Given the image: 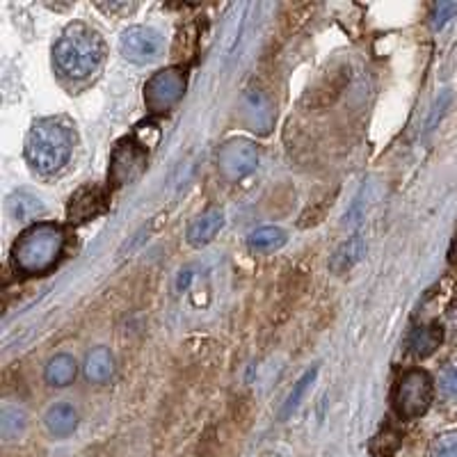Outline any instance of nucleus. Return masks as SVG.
<instances>
[{
	"label": "nucleus",
	"mask_w": 457,
	"mask_h": 457,
	"mask_svg": "<svg viewBox=\"0 0 457 457\" xmlns=\"http://www.w3.org/2000/svg\"><path fill=\"white\" fill-rule=\"evenodd\" d=\"M57 69L73 80H83L101 67L105 57V44L94 28L85 23H71L53 48Z\"/></svg>",
	"instance_id": "nucleus-1"
},
{
	"label": "nucleus",
	"mask_w": 457,
	"mask_h": 457,
	"mask_svg": "<svg viewBox=\"0 0 457 457\" xmlns=\"http://www.w3.org/2000/svg\"><path fill=\"white\" fill-rule=\"evenodd\" d=\"M73 151L69 126L57 120H39L26 137V158L39 174H55L67 165Z\"/></svg>",
	"instance_id": "nucleus-2"
},
{
	"label": "nucleus",
	"mask_w": 457,
	"mask_h": 457,
	"mask_svg": "<svg viewBox=\"0 0 457 457\" xmlns=\"http://www.w3.org/2000/svg\"><path fill=\"white\" fill-rule=\"evenodd\" d=\"M64 250V231L53 222H39L23 231L16 240L12 256L16 268L26 275H42L51 270Z\"/></svg>",
	"instance_id": "nucleus-3"
},
{
	"label": "nucleus",
	"mask_w": 457,
	"mask_h": 457,
	"mask_svg": "<svg viewBox=\"0 0 457 457\" xmlns=\"http://www.w3.org/2000/svg\"><path fill=\"white\" fill-rule=\"evenodd\" d=\"M432 403V379L426 370H407L395 389V410L403 419H416L428 411Z\"/></svg>",
	"instance_id": "nucleus-4"
},
{
	"label": "nucleus",
	"mask_w": 457,
	"mask_h": 457,
	"mask_svg": "<svg viewBox=\"0 0 457 457\" xmlns=\"http://www.w3.org/2000/svg\"><path fill=\"white\" fill-rule=\"evenodd\" d=\"M186 92V76L181 69L170 67L154 73L145 85V104L151 112H165Z\"/></svg>",
	"instance_id": "nucleus-5"
},
{
	"label": "nucleus",
	"mask_w": 457,
	"mask_h": 457,
	"mask_svg": "<svg viewBox=\"0 0 457 457\" xmlns=\"http://www.w3.org/2000/svg\"><path fill=\"white\" fill-rule=\"evenodd\" d=\"M165 46L161 32L149 26H133L121 32L120 51L126 60L136 64H146L158 60Z\"/></svg>",
	"instance_id": "nucleus-6"
},
{
	"label": "nucleus",
	"mask_w": 457,
	"mask_h": 457,
	"mask_svg": "<svg viewBox=\"0 0 457 457\" xmlns=\"http://www.w3.org/2000/svg\"><path fill=\"white\" fill-rule=\"evenodd\" d=\"M256 165H259V149L254 146V142L243 140V137L228 140L218 151V167L228 181H240L252 174Z\"/></svg>",
	"instance_id": "nucleus-7"
},
{
	"label": "nucleus",
	"mask_w": 457,
	"mask_h": 457,
	"mask_svg": "<svg viewBox=\"0 0 457 457\" xmlns=\"http://www.w3.org/2000/svg\"><path fill=\"white\" fill-rule=\"evenodd\" d=\"M146 165V149L145 145H136V142H121L117 145L112 154V165H110V177H112L114 186H126L133 179L142 174Z\"/></svg>",
	"instance_id": "nucleus-8"
},
{
	"label": "nucleus",
	"mask_w": 457,
	"mask_h": 457,
	"mask_svg": "<svg viewBox=\"0 0 457 457\" xmlns=\"http://www.w3.org/2000/svg\"><path fill=\"white\" fill-rule=\"evenodd\" d=\"M104 193L101 187L96 186H85L80 187L79 193L73 195L71 202H69V218L76 220V222H83V220L94 218L104 211Z\"/></svg>",
	"instance_id": "nucleus-9"
},
{
	"label": "nucleus",
	"mask_w": 457,
	"mask_h": 457,
	"mask_svg": "<svg viewBox=\"0 0 457 457\" xmlns=\"http://www.w3.org/2000/svg\"><path fill=\"white\" fill-rule=\"evenodd\" d=\"M222 227L224 213L220 208H211V211H206V213L190 222V227H187V243L195 245V247H204V245H208L218 236Z\"/></svg>",
	"instance_id": "nucleus-10"
},
{
	"label": "nucleus",
	"mask_w": 457,
	"mask_h": 457,
	"mask_svg": "<svg viewBox=\"0 0 457 457\" xmlns=\"http://www.w3.org/2000/svg\"><path fill=\"white\" fill-rule=\"evenodd\" d=\"M44 423H46V430L53 436L62 439V436L73 435V430L79 428V411L76 407L69 405V403H57L44 416Z\"/></svg>",
	"instance_id": "nucleus-11"
},
{
	"label": "nucleus",
	"mask_w": 457,
	"mask_h": 457,
	"mask_svg": "<svg viewBox=\"0 0 457 457\" xmlns=\"http://www.w3.org/2000/svg\"><path fill=\"white\" fill-rule=\"evenodd\" d=\"M85 378L92 382V385H104L114 375V359L110 354L108 348H94L89 350L87 357H85Z\"/></svg>",
	"instance_id": "nucleus-12"
},
{
	"label": "nucleus",
	"mask_w": 457,
	"mask_h": 457,
	"mask_svg": "<svg viewBox=\"0 0 457 457\" xmlns=\"http://www.w3.org/2000/svg\"><path fill=\"white\" fill-rule=\"evenodd\" d=\"M76 375H79V364L71 354H55L44 370V378L51 386H69Z\"/></svg>",
	"instance_id": "nucleus-13"
},
{
	"label": "nucleus",
	"mask_w": 457,
	"mask_h": 457,
	"mask_svg": "<svg viewBox=\"0 0 457 457\" xmlns=\"http://www.w3.org/2000/svg\"><path fill=\"white\" fill-rule=\"evenodd\" d=\"M28 428V414L23 407L19 405H3V411H0V435L5 442H14L19 436L26 432Z\"/></svg>",
	"instance_id": "nucleus-14"
},
{
	"label": "nucleus",
	"mask_w": 457,
	"mask_h": 457,
	"mask_svg": "<svg viewBox=\"0 0 457 457\" xmlns=\"http://www.w3.org/2000/svg\"><path fill=\"white\" fill-rule=\"evenodd\" d=\"M444 341V329L439 325H426L411 332L410 337V350L416 357H428L435 353Z\"/></svg>",
	"instance_id": "nucleus-15"
},
{
	"label": "nucleus",
	"mask_w": 457,
	"mask_h": 457,
	"mask_svg": "<svg viewBox=\"0 0 457 457\" xmlns=\"http://www.w3.org/2000/svg\"><path fill=\"white\" fill-rule=\"evenodd\" d=\"M366 254V245L364 240L359 238V236H354V238H350L348 243H343L341 247L337 250V254L332 256V270L334 272H348L353 265H357L359 261H361V256Z\"/></svg>",
	"instance_id": "nucleus-16"
},
{
	"label": "nucleus",
	"mask_w": 457,
	"mask_h": 457,
	"mask_svg": "<svg viewBox=\"0 0 457 457\" xmlns=\"http://www.w3.org/2000/svg\"><path fill=\"white\" fill-rule=\"evenodd\" d=\"M7 211H10V215L14 220H21V222H26V220H35L37 215H42L46 208H44V204L39 202L35 195L14 193L10 197V202H7Z\"/></svg>",
	"instance_id": "nucleus-17"
},
{
	"label": "nucleus",
	"mask_w": 457,
	"mask_h": 457,
	"mask_svg": "<svg viewBox=\"0 0 457 457\" xmlns=\"http://www.w3.org/2000/svg\"><path fill=\"white\" fill-rule=\"evenodd\" d=\"M247 243L254 252H275L286 243V231L279 227H261L252 231Z\"/></svg>",
	"instance_id": "nucleus-18"
},
{
	"label": "nucleus",
	"mask_w": 457,
	"mask_h": 457,
	"mask_svg": "<svg viewBox=\"0 0 457 457\" xmlns=\"http://www.w3.org/2000/svg\"><path fill=\"white\" fill-rule=\"evenodd\" d=\"M316 378H318V369H312V370H307V373L302 375L300 379H297L295 385H293V391H291V394H288V398H286L284 410H281V416H291L293 411H295L297 407H300L302 398L307 395L309 386H312L313 382H316Z\"/></svg>",
	"instance_id": "nucleus-19"
},
{
	"label": "nucleus",
	"mask_w": 457,
	"mask_h": 457,
	"mask_svg": "<svg viewBox=\"0 0 457 457\" xmlns=\"http://www.w3.org/2000/svg\"><path fill=\"white\" fill-rule=\"evenodd\" d=\"M432 457H457V430L436 436L432 444Z\"/></svg>",
	"instance_id": "nucleus-20"
},
{
	"label": "nucleus",
	"mask_w": 457,
	"mask_h": 457,
	"mask_svg": "<svg viewBox=\"0 0 457 457\" xmlns=\"http://www.w3.org/2000/svg\"><path fill=\"white\" fill-rule=\"evenodd\" d=\"M439 389H442L444 398L457 403V364L444 370L442 378H439Z\"/></svg>",
	"instance_id": "nucleus-21"
},
{
	"label": "nucleus",
	"mask_w": 457,
	"mask_h": 457,
	"mask_svg": "<svg viewBox=\"0 0 457 457\" xmlns=\"http://www.w3.org/2000/svg\"><path fill=\"white\" fill-rule=\"evenodd\" d=\"M453 14H457L455 3H439V5L435 7V14H432V28H435V30L444 28L451 21Z\"/></svg>",
	"instance_id": "nucleus-22"
},
{
	"label": "nucleus",
	"mask_w": 457,
	"mask_h": 457,
	"mask_svg": "<svg viewBox=\"0 0 457 457\" xmlns=\"http://www.w3.org/2000/svg\"><path fill=\"white\" fill-rule=\"evenodd\" d=\"M99 7H101V10H105V12H120V10L129 12V10H133V5H126V3H124V5H120V3H110V5H99Z\"/></svg>",
	"instance_id": "nucleus-23"
},
{
	"label": "nucleus",
	"mask_w": 457,
	"mask_h": 457,
	"mask_svg": "<svg viewBox=\"0 0 457 457\" xmlns=\"http://www.w3.org/2000/svg\"><path fill=\"white\" fill-rule=\"evenodd\" d=\"M187 281H190V270H186V272H181V277H179V291H181V288H186L187 286Z\"/></svg>",
	"instance_id": "nucleus-24"
},
{
	"label": "nucleus",
	"mask_w": 457,
	"mask_h": 457,
	"mask_svg": "<svg viewBox=\"0 0 457 457\" xmlns=\"http://www.w3.org/2000/svg\"><path fill=\"white\" fill-rule=\"evenodd\" d=\"M263 457H279V455H272V453H270V455H263Z\"/></svg>",
	"instance_id": "nucleus-25"
}]
</instances>
